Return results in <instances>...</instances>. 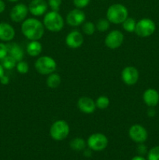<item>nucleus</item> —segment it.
<instances>
[{"instance_id":"nucleus-24","label":"nucleus","mask_w":159,"mask_h":160,"mask_svg":"<svg viewBox=\"0 0 159 160\" xmlns=\"http://www.w3.org/2000/svg\"><path fill=\"white\" fill-rule=\"evenodd\" d=\"M110 22L107 18H101L97 21L95 27H96V30H98L100 32H105L110 28Z\"/></svg>"},{"instance_id":"nucleus-30","label":"nucleus","mask_w":159,"mask_h":160,"mask_svg":"<svg viewBox=\"0 0 159 160\" xmlns=\"http://www.w3.org/2000/svg\"><path fill=\"white\" fill-rule=\"evenodd\" d=\"M90 0H73V5L77 9H84L87 7L90 3Z\"/></svg>"},{"instance_id":"nucleus-36","label":"nucleus","mask_w":159,"mask_h":160,"mask_svg":"<svg viewBox=\"0 0 159 160\" xmlns=\"http://www.w3.org/2000/svg\"><path fill=\"white\" fill-rule=\"evenodd\" d=\"M5 9H6V4L3 2V0H0V13L4 12Z\"/></svg>"},{"instance_id":"nucleus-10","label":"nucleus","mask_w":159,"mask_h":160,"mask_svg":"<svg viewBox=\"0 0 159 160\" xmlns=\"http://www.w3.org/2000/svg\"><path fill=\"white\" fill-rule=\"evenodd\" d=\"M29 12L28 6L23 3H18L15 5L9 12V17L11 20L15 23H20L26 19Z\"/></svg>"},{"instance_id":"nucleus-11","label":"nucleus","mask_w":159,"mask_h":160,"mask_svg":"<svg viewBox=\"0 0 159 160\" xmlns=\"http://www.w3.org/2000/svg\"><path fill=\"white\" fill-rule=\"evenodd\" d=\"M86 14L80 9H73L66 15V23L71 27H78L85 22Z\"/></svg>"},{"instance_id":"nucleus-31","label":"nucleus","mask_w":159,"mask_h":160,"mask_svg":"<svg viewBox=\"0 0 159 160\" xmlns=\"http://www.w3.org/2000/svg\"><path fill=\"white\" fill-rule=\"evenodd\" d=\"M8 55L7 45L4 43H0V61L4 59Z\"/></svg>"},{"instance_id":"nucleus-28","label":"nucleus","mask_w":159,"mask_h":160,"mask_svg":"<svg viewBox=\"0 0 159 160\" xmlns=\"http://www.w3.org/2000/svg\"><path fill=\"white\" fill-rule=\"evenodd\" d=\"M16 68L20 74H26L29 71V65H28L27 62L23 60L17 62Z\"/></svg>"},{"instance_id":"nucleus-6","label":"nucleus","mask_w":159,"mask_h":160,"mask_svg":"<svg viewBox=\"0 0 159 160\" xmlns=\"http://www.w3.org/2000/svg\"><path fill=\"white\" fill-rule=\"evenodd\" d=\"M155 30L156 24L154 20L149 18H143L137 22L134 32L140 38H148L154 34Z\"/></svg>"},{"instance_id":"nucleus-3","label":"nucleus","mask_w":159,"mask_h":160,"mask_svg":"<svg viewBox=\"0 0 159 160\" xmlns=\"http://www.w3.org/2000/svg\"><path fill=\"white\" fill-rule=\"evenodd\" d=\"M43 24L45 28L51 32H59L64 28V20L59 12L50 11L46 12L43 19Z\"/></svg>"},{"instance_id":"nucleus-27","label":"nucleus","mask_w":159,"mask_h":160,"mask_svg":"<svg viewBox=\"0 0 159 160\" xmlns=\"http://www.w3.org/2000/svg\"><path fill=\"white\" fill-rule=\"evenodd\" d=\"M147 155V160H159V145L151 148Z\"/></svg>"},{"instance_id":"nucleus-4","label":"nucleus","mask_w":159,"mask_h":160,"mask_svg":"<svg viewBox=\"0 0 159 160\" xmlns=\"http://www.w3.org/2000/svg\"><path fill=\"white\" fill-rule=\"evenodd\" d=\"M36 71L41 75H49L54 73L57 68V63L53 58L48 56L39 57L34 63Z\"/></svg>"},{"instance_id":"nucleus-26","label":"nucleus","mask_w":159,"mask_h":160,"mask_svg":"<svg viewBox=\"0 0 159 160\" xmlns=\"http://www.w3.org/2000/svg\"><path fill=\"white\" fill-rule=\"evenodd\" d=\"M82 31L87 35H92L96 31V27L94 23L90 21H85L82 25Z\"/></svg>"},{"instance_id":"nucleus-19","label":"nucleus","mask_w":159,"mask_h":160,"mask_svg":"<svg viewBox=\"0 0 159 160\" xmlns=\"http://www.w3.org/2000/svg\"><path fill=\"white\" fill-rule=\"evenodd\" d=\"M42 52V45L39 41H31L26 46V52L30 56H38Z\"/></svg>"},{"instance_id":"nucleus-13","label":"nucleus","mask_w":159,"mask_h":160,"mask_svg":"<svg viewBox=\"0 0 159 160\" xmlns=\"http://www.w3.org/2000/svg\"><path fill=\"white\" fill-rule=\"evenodd\" d=\"M48 4L45 0H31L28 5L29 12L34 17H40L46 13Z\"/></svg>"},{"instance_id":"nucleus-39","label":"nucleus","mask_w":159,"mask_h":160,"mask_svg":"<svg viewBox=\"0 0 159 160\" xmlns=\"http://www.w3.org/2000/svg\"><path fill=\"white\" fill-rule=\"evenodd\" d=\"M8 1L11 2H16L19 1V0H8Z\"/></svg>"},{"instance_id":"nucleus-38","label":"nucleus","mask_w":159,"mask_h":160,"mask_svg":"<svg viewBox=\"0 0 159 160\" xmlns=\"http://www.w3.org/2000/svg\"><path fill=\"white\" fill-rule=\"evenodd\" d=\"M5 69L3 68L2 66L1 65V63H0V78H2V77L3 76V75L5 74Z\"/></svg>"},{"instance_id":"nucleus-16","label":"nucleus","mask_w":159,"mask_h":160,"mask_svg":"<svg viewBox=\"0 0 159 160\" xmlns=\"http://www.w3.org/2000/svg\"><path fill=\"white\" fill-rule=\"evenodd\" d=\"M16 34L13 27L6 22L0 23V41L9 42L14 38Z\"/></svg>"},{"instance_id":"nucleus-17","label":"nucleus","mask_w":159,"mask_h":160,"mask_svg":"<svg viewBox=\"0 0 159 160\" xmlns=\"http://www.w3.org/2000/svg\"><path fill=\"white\" fill-rule=\"evenodd\" d=\"M143 99L148 107H155L159 103V93L154 88H148L143 92Z\"/></svg>"},{"instance_id":"nucleus-23","label":"nucleus","mask_w":159,"mask_h":160,"mask_svg":"<svg viewBox=\"0 0 159 160\" xmlns=\"http://www.w3.org/2000/svg\"><path fill=\"white\" fill-rule=\"evenodd\" d=\"M122 24H123V28L126 31V32L132 33L135 31L137 21H136L135 19H133L132 17H128L127 18L123 21V23H122Z\"/></svg>"},{"instance_id":"nucleus-7","label":"nucleus","mask_w":159,"mask_h":160,"mask_svg":"<svg viewBox=\"0 0 159 160\" xmlns=\"http://www.w3.org/2000/svg\"><path fill=\"white\" fill-rule=\"evenodd\" d=\"M108 144V139L102 133H94L89 136L87 145L94 152H101L105 149Z\"/></svg>"},{"instance_id":"nucleus-20","label":"nucleus","mask_w":159,"mask_h":160,"mask_svg":"<svg viewBox=\"0 0 159 160\" xmlns=\"http://www.w3.org/2000/svg\"><path fill=\"white\" fill-rule=\"evenodd\" d=\"M61 82H62V79H61L60 75L55 72L48 75V78L46 79V85L51 89L57 88L60 85Z\"/></svg>"},{"instance_id":"nucleus-9","label":"nucleus","mask_w":159,"mask_h":160,"mask_svg":"<svg viewBox=\"0 0 159 160\" xmlns=\"http://www.w3.org/2000/svg\"><path fill=\"white\" fill-rule=\"evenodd\" d=\"M124 35L118 30H113L106 35L104 44L110 49H116L119 48L123 43Z\"/></svg>"},{"instance_id":"nucleus-5","label":"nucleus","mask_w":159,"mask_h":160,"mask_svg":"<svg viewBox=\"0 0 159 160\" xmlns=\"http://www.w3.org/2000/svg\"><path fill=\"white\" fill-rule=\"evenodd\" d=\"M70 128L65 120H59L51 124L50 128V136L55 141H62L68 137Z\"/></svg>"},{"instance_id":"nucleus-29","label":"nucleus","mask_w":159,"mask_h":160,"mask_svg":"<svg viewBox=\"0 0 159 160\" xmlns=\"http://www.w3.org/2000/svg\"><path fill=\"white\" fill-rule=\"evenodd\" d=\"M48 4L51 10L59 12L62 5V0H48Z\"/></svg>"},{"instance_id":"nucleus-35","label":"nucleus","mask_w":159,"mask_h":160,"mask_svg":"<svg viewBox=\"0 0 159 160\" xmlns=\"http://www.w3.org/2000/svg\"><path fill=\"white\" fill-rule=\"evenodd\" d=\"M92 155V150L90 148H85L84 150V156H86V157H90Z\"/></svg>"},{"instance_id":"nucleus-22","label":"nucleus","mask_w":159,"mask_h":160,"mask_svg":"<svg viewBox=\"0 0 159 160\" xmlns=\"http://www.w3.org/2000/svg\"><path fill=\"white\" fill-rule=\"evenodd\" d=\"M0 62H1L0 63L2 66L3 68H4L5 70H12V69L15 68L17 63V62L15 60V59L12 58L11 56H9V55H7V56H6L4 59H2Z\"/></svg>"},{"instance_id":"nucleus-25","label":"nucleus","mask_w":159,"mask_h":160,"mask_svg":"<svg viewBox=\"0 0 159 160\" xmlns=\"http://www.w3.org/2000/svg\"><path fill=\"white\" fill-rule=\"evenodd\" d=\"M110 104V100L105 95H101L99 96L95 101L96 108L99 109H107Z\"/></svg>"},{"instance_id":"nucleus-18","label":"nucleus","mask_w":159,"mask_h":160,"mask_svg":"<svg viewBox=\"0 0 159 160\" xmlns=\"http://www.w3.org/2000/svg\"><path fill=\"white\" fill-rule=\"evenodd\" d=\"M7 48L8 55L14 58L17 62H20V61L23 60V57H24V52H23L22 48L18 44L11 42V43L7 44Z\"/></svg>"},{"instance_id":"nucleus-33","label":"nucleus","mask_w":159,"mask_h":160,"mask_svg":"<svg viewBox=\"0 0 159 160\" xmlns=\"http://www.w3.org/2000/svg\"><path fill=\"white\" fill-rule=\"evenodd\" d=\"M0 83L3 85H7L9 83V78L6 75H3L1 78H0Z\"/></svg>"},{"instance_id":"nucleus-32","label":"nucleus","mask_w":159,"mask_h":160,"mask_svg":"<svg viewBox=\"0 0 159 160\" xmlns=\"http://www.w3.org/2000/svg\"><path fill=\"white\" fill-rule=\"evenodd\" d=\"M137 152L140 156H144V155L147 154L148 151H147V148L146 145H144L143 143H140L139 144L138 146H137Z\"/></svg>"},{"instance_id":"nucleus-8","label":"nucleus","mask_w":159,"mask_h":160,"mask_svg":"<svg viewBox=\"0 0 159 160\" xmlns=\"http://www.w3.org/2000/svg\"><path fill=\"white\" fill-rule=\"evenodd\" d=\"M129 137L136 143H144L148 138V133L142 125L133 124L129 129Z\"/></svg>"},{"instance_id":"nucleus-21","label":"nucleus","mask_w":159,"mask_h":160,"mask_svg":"<svg viewBox=\"0 0 159 160\" xmlns=\"http://www.w3.org/2000/svg\"><path fill=\"white\" fill-rule=\"evenodd\" d=\"M70 146L71 149L74 151H84L87 147V142L82 138H75L70 141Z\"/></svg>"},{"instance_id":"nucleus-37","label":"nucleus","mask_w":159,"mask_h":160,"mask_svg":"<svg viewBox=\"0 0 159 160\" xmlns=\"http://www.w3.org/2000/svg\"><path fill=\"white\" fill-rule=\"evenodd\" d=\"M131 160H147V159L146 158L143 157V156H140V155H138V156H134V157H132Z\"/></svg>"},{"instance_id":"nucleus-1","label":"nucleus","mask_w":159,"mask_h":160,"mask_svg":"<svg viewBox=\"0 0 159 160\" xmlns=\"http://www.w3.org/2000/svg\"><path fill=\"white\" fill-rule=\"evenodd\" d=\"M21 32L30 41H39L45 34L43 23L36 18H27L22 22Z\"/></svg>"},{"instance_id":"nucleus-15","label":"nucleus","mask_w":159,"mask_h":160,"mask_svg":"<svg viewBox=\"0 0 159 160\" xmlns=\"http://www.w3.org/2000/svg\"><path fill=\"white\" fill-rule=\"evenodd\" d=\"M84 36L80 31H73L69 33L65 39V42L70 48H78L84 43Z\"/></svg>"},{"instance_id":"nucleus-12","label":"nucleus","mask_w":159,"mask_h":160,"mask_svg":"<svg viewBox=\"0 0 159 160\" xmlns=\"http://www.w3.org/2000/svg\"><path fill=\"white\" fill-rule=\"evenodd\" d=\"M121 78L123 82L129 86H132L137 83L139 80V71L136 67L129 66L126 67L121 73Z\"/></svg>"},{"instance_id":"nucleus-2","label":"nucleus","mask_w":159,"mask_h":160,"mask_svg":"<svg viewBox=\"0 0 159 160\" xmlns=\"http://www.w3.org/2000/svg\"><path fill=\"white\" fill-rule=\"evenodd\" d=\"M129 17L128 9L124 5L120 3L112 4L108 8L106 17L109 22L114 24H120Z\"/></svg>"},{"instance_id":"nucleus-34","label":"nucleus","mask_w":159,"mask_h":160,"mask_svg":"<svg viewBox=\"0 0 159 160\" xmlns=\"http://www.w3.org/2000/svg\"><path fill=\"white\" fill-rule=\"evenodd\" d=\"M156 112L155 109H154V107H149L147 110V116L149 117H154L155 116Z\"/></svg>"},{"instance_id":"nucleus-14","label":"nucleus","mask_w":159,"mask_h":160,"mask_svg":"<svg viewBox=\"0 0 159 160\" xmlns=\"http://www.w3.org/2000/svg\"><path fill=\"white\" fill-rule=\"evenodd\" d=\"M77 108L80 112L85 114H91L94 112L96 109L95 102L90 97L83 96L78 99L76 103Z\"/></svg>"}]
</instances>
